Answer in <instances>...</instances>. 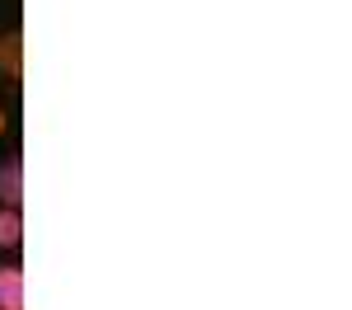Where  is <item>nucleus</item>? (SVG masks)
<instances>
[{
	"label": "nucleus",
	"instance_id": "f03ea898",
	"mask_svg": "<svg viewBox=\"0 0 352 310\" xmlns=\"http://www.w3.org/2000/svg\"><path fill=\"white\" fill-rule=\"evenodd\" d=\"M0 202L5 207H19L24 202V165L19 160H10V165L0 169Z\"/></svg>",
	"mask_w": 352,
	"mask_h": 310
},
{
	"label": "nucleus",
	"instance_id": "7ed1b4c3",
	"mask_svg": "<svg viewBox=\"0 0 352 310\" xmlns=\"http://www.w3.org/2000/svg\"><path fill=\"white\" fill-rule=\"evenodd\" d=\"M0 71L5 76H24V33H5L0 38Z\"/></svg>",
	"mask_w": 352,
	"mask_h": 310
},
{
	"label": "nucleus",
	"instance_id": "20e7f679",
	"mask_svg": "<svg viewBox=\"0 0 352 310\" xmlns=\"http://www.w3.org/2000/svg\"><path fill=\"white\" fill-rule=\"evenodd\" d=\"M19 240H24V221H19L14 207H5V212H0V250H10V245H19Z\"/></svg>",
	"mask_w": 352,
	"mask_h": 310
},
{
	"label": "nucleus",
	"instance_id": "39448f33",
	"mask_svg": "<svg viewBox=\"0 0 352 310\" xmlns=\"http://www.w3.org/2000/svg\"><path fill=\"white\" fill-rule=\"evenodd\" d=\"M0 132H5V113H0Z\"/></svg>",
	"mask_w": 352,
	"mask_h": 310
},
{
	"label": "nucleus",
	"instance_id": "f257e3e1",
	"mask_svg": "<svg viewBox=\"0 0 352 310\" xmlns=\"http://www.w3.org/2000/svg\"><path fill=\"white\" fill-rule=\"evenodd\" d=\"M0 310H24V268H0Z\"/></svg>",
	"mask_w": 352,
	"mask_h": 310
}]
</instances>
